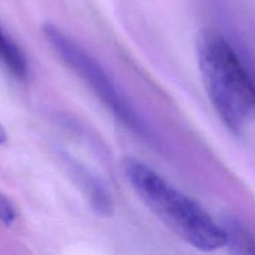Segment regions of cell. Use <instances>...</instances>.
I'll list each match as a JSON object with an SVG mask.
<instances>
[{
  "instance_id": "cell-1",
  "label": "cell",
  "mask_w": 255,
  "mask_h": 255,
  "mask_svg": "<svg viewBox=\"0 0 255 255\" xmlns=\"http://www.w3.org/2000/svg\"><path fill=\"white\" fill-rule=\"evenodd\" d=\"M122 169L138 198L182 241L202 252H213L226 246L223 228L147 164L126 158Z\"/></svg>"
},
{
  "instance_id": "cell-2",
  "label": "cell",
  "mask_w": 255,
  "mask_h": 255,
  "mask_svg": "<svg viewBox=\"0 0 255 255\" xmlns=\"http://www.w3.org/2000/svg\"><path fill=\"white\" fill-rule=\"evenodd\" d=\"M197 60L207 95L231 131L239 133L255 112V82L222 34L203 30L197 36Z\"/></svg>"
},
{
  "instance_id": "cell-3",
  "label": "cell",
  "mask_w": 255,
  "mask_h": 255,
  "mask_svg": "<svg viewBox=\"0 0 255 255\" xmlns=\"http://www.w3.org/2000/svg\"><path fill=\"white\" fill-rule=\"evenodd\" d=\"M42 32L60 59L95 92V95L114 112L115 116L137 134L148 138L149 131L144 122L120 94L116 85L101 64L56 25L47 22L42 27Z\"/></svg>"
},
{
  "instance_id": "cell-4",
  "label": "cell",
  "mask_w": 255,
  "mask_h": 255,
  "mask_svg": "<svg viewBox=\"0 0 255 255\" xmlns=\"http://www.w3.org/2000/svg\"><path fill=\"white\" fill-rule=\"evenodd\" d=\"M69 166L72 177L76 179L77 184L82 189L85 196L87 197L95 212L104 217L111 216L114 204H112L111 197H110V193H107L104 184L100 183L96 177L92 176L86 168L80 164L69 163Z\"/></svg>"
},
{
  "instance_id": "cell-5",
  "label": "cell",
  "mask_w": 255,
  "mask_h": 255,
  "mask_svg": "<svg viewBox=\"0 0 255 255\" xmlns=\"http://www.w3.org/2000/svg\"><path fill=\"white\" fill-rule=\"evenodd\" d=\"M0 64L15 79L25 80L29 75L26 57L11 37L0 26Z\"/></svg>"
},
{
  "instance_id": "cell-6",
  "label": "cell",
  "mask_w": 255,
  "mask_h": 255,
  "mask_svg": "<svg viewBox=\"0 0 255 255\" xmlns=\"http://www.w3.org/2000/svg\"><path fill=\"white\" fill-rule=\"evenodd\" d=\"M221 227L226 236V246L229 247L232 253L255 254V238L241 222L226 216Z\"/></svg>"
},
{
  "instance_id": "cell-7",
  "label": "cell",
  "mask_w": 255,
  "mask_h": 255,
  "mask_svg": "<svg viewBox=\"0 0 255 255\" xmlns=\"http://www.w3.org/2000/svg\"><path fill=\"white\" fill-rule=\"evenodd\" d=\"M16 221V211L11 202L0 193V222L6 227H11Z\"/></svg>"
},
{
  "instance_id": "cell-8",
  "label": "cell",
  "mask_w": 255,
  "mask_h": 255,
  "mask_svg": "<svg viewBox=\"0 0 255 255\" xmlns=\"http://www.w3.org/2000/svg\"><path fill=\"white\" fill-rule=\"evenodd\" d=\"M5 141H6V132H5V129L0 125V144L5 143Z\"/></svg>"
}]
</instances>
